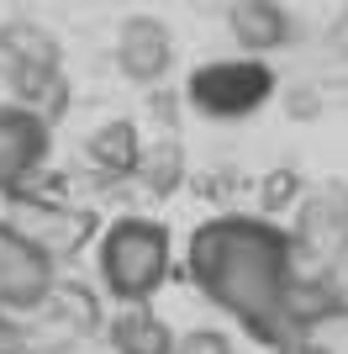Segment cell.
Wrapping results in <instances>:
<instances>
[{"instance_id": "cell-3", "label": "cell", "mask_w": 348, "mask_h": 354, "mask_svg": "<svg viewBox=\"0 0 348 354\" xmlns=\"http://www.w3.org/2000/svg\"><path fill=\"white\" fill-rule=\"evenodd\" d=\"M280 74L259 53H227V59H206L185 74L180 101L190 106V117L201 122H248L275 101Z\"/></svg>"}, {"instance_id": "cell-17", "label": "cell", "mask_w": 348, "mask_h": 354, "mask_svg": "<svg viewBox=\"0 0 348 354\" xmlns=\"http://www.w3.org/2000/svg\"><path fill=\"white\" fill-rule=\"evenodd\" d=\"M327 48H333L338 59L348 64V6H343L338 16H333V27H327Z\"/></svg>"}, {"instance_id": "cell-2", "label": "cell", "mask_w": 348, "mask_h": 354, "mask_svg": "<svg viewBox=\"0 0 348 354\" xmlns=\"http://www.w3.org/2000/svg\"><path fill=\"white\" fill-rule=\"evenodd\" d=\"M169 227L153 217H116L95 238V281L111 301H153L169 281Z\"/></svg>"}, {"instance_id": "cell-14", "label": "cell", "mask_w": 348, "mask_h": 354, "mask_svg": "<svg viewBox=\"0 0 348 354\" xmlns=\"http://www.w3.org/2000/svg\"><path fill=\"white\" fill-rule=\"evenodd\" d=\"M301 175L296 169H275V175L259 180V217H275V212H290L296 201H301Z\"/></svg>"}, {"instance_id": "cell-12", "label": "cell", "mask_w": 348, "mask_h": 354, "mask_svg": "<svg viewBox=\"0 0 348 354\" xmlns=\"http://www.w3.org/2000/svg\"><path fill=\"white\" fill-rule=\"evenodd\" d=\"M132 180L143 185L153 201H164V196H174L180 185L190 180V164H185V148H180V138H153V143H143V153H137V164H132Z\"/></svg>"}, {"instance_id": "cell-13", "label": "cell", "mask_w": 348, "mask_h": 354, "mask_svg": "<svg viewBox=\"0 0 348 354\" xmlns=\"http://www.w3.org/2000/svg\"><path fill=\"white\" fill-rule=\"evenodd\" d=\"M21 64H64L58 37L43 32L37 21H0V80Z\"/></svg>"}, {"instance_id": "cell-1", "label": "cell", "mask_w": 348, "mask_h": 354, "mask_svg": "<svg viewBox=\"0 0 348 354\" xmlns=\"http://www.w3.org/2000/svg\"><path fill=\"white\" fill-rule=\"evenodd\" d=\"M185 270L206 301L238 317L259 344H269V349L285 344L280 291L296 270V254H290V233L280 222L259 217V212L206 217L185 243Z\"/></svg>"}, {"instance_id": "cell-7", "label": "cell", "mask_w": 348, "mask_h": 354, "mask_svg": "<svg viewBox=\"0 0 348 354\" xmlns=\"http://www.w3.org/2000/svg\"><path fill=\"white\" fill-rule=\"evenodd\" d=\"M53 286H58V265L37 243H27L16 227L0 222V307L6 312H32V307L48 301Z\"/></svg>"}, {"instance_id": "cell-8", "label": "cell", "mask_w": 348, "mask_h": 354, "mask_svg": "<svg viewBox=\"0 0 348 354\" xmlns=\"http://www.w3.org/2000/svg\"><path fill=\"white\" fill-rule=\"evenodd\" d=\"M227 32H232V43H238V53L269 59V53L296 43V16H290V6H280V0H232L227 6Z\"/></svg>"}, {"instance_id": "cell-5", "label": "cell", "mask_w": 348, "mask_h": 354, "mask_svg": "<svg viewBox=\"0 0 348 354\" xmlns=\"http://www.w3.org/2000/svg\"><path fill=\"white\" fill-rule=\"evenodd\" d=\"M111 59L122 69V80L143 90H159L169 80L174 59H180V43H174V32L164 16H148V11H132L116 21V37H111Z\"/></svg>"}, {"instance_id": "cell-4", "label": "cell", "mask_w": 348, "mask_h": 354, "mask_svg": "<svg viewBox=\"0 0 348 354\" xmlns=\"http://www.w3.org/2000/svg\"><path fill=\"white\" fill-rule=\"evenodd\" d=\"M0 222L16 227L27 243H37L53 265L58 259H74V254L90 243V233H95V217H90L85 207H74L69 196H58V191L48 196V191H37V185H21V191L6 196Z\"/></svg>"}, {"instance_id": "cell-16", "label": "cell", "mask_w": 348, "mask_h": 354, "mask_svg": "<svg viewBox=\"0 0 348 354\" xmlns=\"http://www.w3.org/2000/svg\"><path fill=\"white\" fill-rule=\"evenodd\" d=\"M0 354H37L27 317H21V312H6V307H0Z\"/></svg>"}, {"instance_id": "cell-10", "label": "cell", "mask_w": 348, "mask_h": 354, "mask_svg": "<svg viewBox=\"0 0 348 354\" xmlns=\"http://www.w3.org/2000/svg\"><path fill=\"white\" fill-rule=\"evenodd\" d=\"M0 85L11 90L16 106H27V111H37L43 122H53L64 106H69V74H64V64H21V69H11Z\"/></svg>"}, {"instance_id": "cell-15", "label": "cell", "mask_w": 348, "mask_h": 354, "mask_svg": "<svg viewBox=\"0 0 348 354\" xmlns=\"http://www.w3.org/2000/svg\"><path fill=\"white\" fill-rule=\"evenodd\" d=\"M169 354H238V349H232V333H222V328H190V333H174Z\"/></svg>"}, {"instance_id": "cell-6", "label": "cell", "mask_w": 348, "mask_h": 354, "mask_svg": "<svg viewBox=\"0 0 348 354\" xmlns=\"http://www.w3.org/2000/svg\"><path fill=\"white\" fill-rule=\"evenodd\" d=\"M53 153V122L16 101H0V196L21 191L48 169Z\"/></svg>"}, {"instance_id": "cell-9", "label": "cell", "mask_w": 348, "mask_h": 354, "mask_svg": "<svg viewBox=\"0 0 348 354\" xmlns=\"http://www.w3.org/2000/svg\"><path fill=\"white\" fill-rule=\"evenodd\" d=\"M79 153H85V164L101 180L116 185V180H132V164H137V153H143V133H137L132 117H106V122H95V127L85 133Z\"/></svg>"}, {"instance_id": "cell-11", "label": "cell", "mask_w": 348, "mask_h": 354, "mask_svg": "<svg viewBox=\"0 0 348 354\" xmlns=\"http://www.w3.org/2000/svg\"><path fill=\"white\" fill-rule=\"evenodd\" d=\"M106 339H111V354H169L174 328L153 312V301H132V307H122L111 317Z\"/></svg>"}, {"instance_id": "cell-18", "label": "cell", "mask_w": 348, "mask_h": 354, "mask_svg": "<svg viewBox=\"0 0 348 354\" xmlns=\"http://www.w3.org/2000/svg\"><path fill=\"white\" fill-rule=\"evenodd\" d=\"M333 270L348 275V212H343V227H338V254H333Z\"/></svg>"}]
</instances>
